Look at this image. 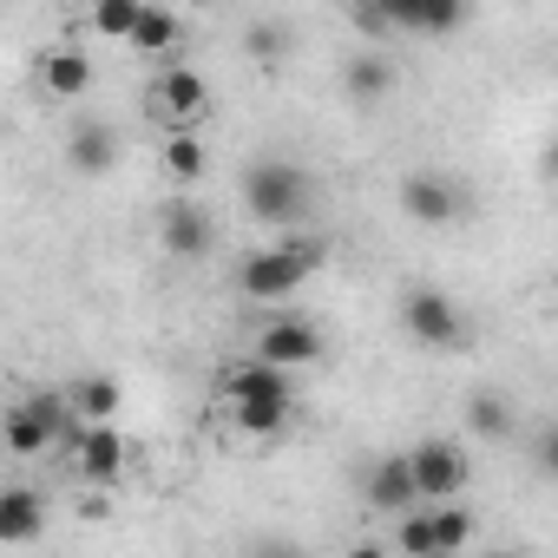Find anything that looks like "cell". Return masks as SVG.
I'll use <instances>...</instances> for the list:
<instances>
[{"mask_svg":"<svg viewBox=\"0 0 558 558\" xmlns=\"http://www.w3.org/2000/svg\"><path fill=\"white\" fill-rule=\"evenodd\" d=\"M323 236H283V243H263V250H250L243 263H236V296L243 303H283V296H296L310 276L323 269Z\"/></svg>","mask_w":558,"mask_h":558,"instance_id":"6da1fadb","label":"cell"},{"mask_svg":"<svg viewBox=\"0 0 558 558\" xmlns=\"http://www.w3.org/2000/svg\"><path fill=\"white\" fill-rule=\"evenodd\" d=\"M316 204V178L296 165V158H256L243 171V210L269 230H290L303 223V210Z\"/></svg>","mask_w":558,"mask_h":558,"instance_id":"7a4b0ae2","label":"cell"},{"mask_svg":"<svg viewBox=\"0 0 558 558\" xmlns=\"http://www.w3.org/2000/svg\"><path fill=\"white\" fill-rule=\"evenodd\" d=\"M66 427H73L66 395H60V388H34V395H21L8 414H0V447L21 453V460H34V453H47L53 440H66Z\"/></svg>","mask_w":558,"mask_h":558,"instance_id":"3957f363","label":"cell"},{"mask_svg":"<svg viewBox=\"0 0 558 558\" xmlns=\"http://www.w3.org/2000/svg\"><path fill=\"white\" fill-rule=\"evenodd\" d=\"M401 323H408V336H414L421 349H440V355H453V349L473 342V323L460 316V303H453L447 290H427V283H414V290L401 296Z\"/></svg>","mask_w":558,"mask_h":558,"instance_id":"277c9868","label":"cell"},{"mask_svg":"<svg viewBox=\"0 0 558 558\" xmlns=\"http://www.w3.org/2000/svg\"><path fill=\"white\" fill-rule=\"evenodd\" d=\"M408 466H414V493H421V499H460V493L473 486V460H466V447L447 440V434L414 440V447H408Z\"/></svg>","mask_w":558,"mask_h":558,"instance_id":"5b68a950","label":"cell"},{"mask_svg":"<svg viewBox=\"0 0 558 558\" xmlns=\"http://www.w3.org/2000/svg\"><path fill=\"white\" fill-rule=\"evenodd\" d=\"M204 106H210V86H204V73H197V66H165V73L145 86V119H158L165 132L197 125V119H204Z\"/></svg>","mask_w":558,"mask_h":558,"instance_id":"8992f818","label":"cell"},{"mask_svg":"<svg viewBox=\"0 0 558 558\" xmlns=\"http://www.w3.org/2000/svg\"><path fill=\"white\" fill-rule=\"evenodd\" d=\"M401 210L414 217V223H460L466 210H473V191H466V178H453V171H408L401 178Z\"/></svg>","mask_w":558,"mask_h":558,"instance_id":"52a82bcc","label":"cell"},{"mask_svg":"<svg viewBox=\"0 0 558 558\" xmlns=\"http://www.w3.org/2000/svg\"><path fill=\"white\" fill-rule=\"evenodd\" d=\"M66 447H73V473L86 486H106L132 466V440L112 427V421H73L66 427Z\"/></svg>","mask_w":558,"mask_h":558,"instance_id":"ba28073f","label":"cell"},{"mask_svg":"<svg viewBox=\"0 0 558 558\" xmlns=\"http://www.w3.org/2000/svg\"><path fill=\"white\" fill-rule=\"evenodd\" d=\"M250 355H263L276 368H316L323 362V329L310 316H276V323L256 329V349Z\"/></svg>","mask_w":558,"mask_h":558,"instance_id":"9c48e42d","label":"cell"},{"mask_svg":"<svg viewBox=\"0 0 558 558\" xmlns=\"http://www.w3.org/2000/svg\"><path fill=\"white\" fill-rule=\"evenodd\" d=\"M158 243H165V256H204L210 243H217V223H210V210L197 204V197H165V210H158Z\"/></svg>","mask_w":558,"mask_h":558,"instance_id":"30bf717a","label":"cell"},{"mask_svg":"<svg viewBox=\"0 0 558 558\" xmlns=\"http://www.w3.org/2000/svg\"><path fill=\"white\" fill-rule=\"evenodd\" d=\"M362 499H368V512H408L421 493H414V466H408V453H375L368 466H362Z\"/></svg>","mask_w":558,"mask_h":558,"instance_id":"8fae6325","label":"cell"},{"mask_svg":"<svg viewBox=\"0 0 558 558\" xmlns=\"http://www.w3.org/2000/svg\"><path fill=\"white\" fill-rule=\"evenodd\" d=\"M223 395H230V401H276V408H296V368H276V362L250 355V362L230 368Z\"/></svg>","mask_w":558,"mask_h":558,"instance_id":"7c38bea8","label":"cell"},{"mask_svg":"<svg viewBox=\"0 0 558 558\" xmlns=\"http://www.w3.org/2000/svg\"><path fill=\"white\" fill-rule=\"evenodd\" d=\"M66 165H73L80 178H106V171L119 165V132H112L106 119H80V125L66 132Z\"/></svg>","mask_w":558,"mask_h":558,"instance_id":"4fadbf2b","label":"cell"},{"mask_svg":"<svg viewBox=\"0 0 558 558\" xmlns=\"http://www.w3.org/2000/svg\"><path fill=\"white\" fill-rule=\"evenodd\" d=\"M47 532V499L34 486H0V545H34Z\"/></svg>","mask_w":558,"mask_h":558,"instance_id":"5bb4252c","label":"cell"},{"mask_svg":"<svg viewBox=\"0 0 558 558\" xmlns=\"http://www.w3.org/2000/svg\"><path fill=\"white\" fill-rule=\"evenodd\" d=\"M34 80H40L53 99H86V86H93V60H86V47H47L40 66H34Z\"/></svg>","mask_w":558,"mask_h":558,"instance_id":"9a60e30c","label":"cell"},{"mask_svg":"<svg viewBox=\"0 0 558 558\" xmlns=\"http://www.w3.org/2000/svg\"><path fill=\"white\" fill-rule=\"evenodd\" d=\"M66 395V408H73V421H112L119 408H125V388H119V375H80L73 388H60Z\"/></svg>","mask_w":558,"mask_h":558,"instance_id":"2e32d148","label":"cell"},{"mask_svg":"<svg viewBox=\"0 0 558 558\" xmlns=\"http://www.w3.org/2000/svg\"><path fill=\"white\" fill-rule=\"evenodd\" d=\"M178 40H184V21L165 8V0H145L138 21H132V34H125V47H132V53H171Z\"/></svg>","mask_w":558,"mask_h":558,"instance_id":"e0dca14e","label":"cell"},{"mask_svg":"<svg viewBox=\"0 0 558 558\" xmlns=\"http://www.w3.org/2000/svg\"><path fill=\"white\" fill-rule=\"evenodd\" d=\"M342 93H349L355 106H381V99L395 93V66H388L381 53H355V60L342 66Z\"/></svg>","mask_w":558,"mask_h":558,"instance_id":"ac0fdd59","label":"cell"},{"mask_svg":"<svg viewBox=\"0 0 558 558\" xmlns=\"http://www.w3.org/2000/svg\"><path fill=\"white\" fill-rule=\"evenodd\" d=\"M210 171V151H204V138H197V125H184V132H165V178L171 184H197Z\"/></svg>","mask_w":558,"mask_h":558,"instance_id":"d6986e66","label":"cell"},{"mask_svg":"<svg viewBox=\"0 0 558 558\" xmlns=\"http://www.w3.org/2000/svg\"><path fill=\"white\" fill-rule=\"evenodd\" d=\"M427 519H434V558H447V551H466V545H473V512H466L460 499H434V506H427Z\"/></svg>","mask_w":558,"mask_h":558,"instance_id":"ffe728a7","label":"cell"},{"mask_svg":"<svg viewBox=\"0 0 558 558\" xmlns=\"http://www.w3.org/2000/svg\"><path fill=\"white\" fill-rule=\"evenodd\" d=\"M466 421H473V434H480V440H506V434H512V401H506L499 388H473Z\"/></svg>","mask_w":558,"mask_h":558,"instance_id":"44dd1931","label":"cell"},{"mask_svg":"<svg viewBox=\"0 0 558 558\" xmlns=\"http://www.w3.org/2000/svg\"><path fill=\"white\" fill-rule=\"evenodd\" d=\"M296 408H276V401H230V421L243 440H269V434H283Z\"/></svg>","mask_w":558,"mask_h":558,"instance_id":"7402d4cb","label":"cell"},{"mask_svg":"<svg viewBox=\"0 0 558 558\" xmlns=\"http://www.w3.org/2000/svg\"><path fill=\"white\" fill-rule=\"evenodd\" d=\"M395 551H401V558H434V519H427V499H414L408 512H395Z\"/></svg>","mask_w":558,"mask_h":558,"instance_id":"603a6c76","label":"cell"},{"mask_svg":"<svg viewBox=\"0 0 558 558\" xmlns=\"http://www.w3.org/2000/svg\"><path fill=\"white\" fill-rule=\"evenodd\" d=\"M460 27H466V0H421V8H414V34L447 40V34H460Z\"/></svg>","mask_w":558,"mask_h":558,"instance_id":"cb8c5ba5","label":"cell"},{"mask_svg":"<svg viewBox=\"0 0 558 558\" xmlns=\"http://www.w3.org/2000/svg\"><path fill=\"white\" fill-rule=\"evenodd\" d=\"M138 8H145V0H93V34L125 40V34H132V21H138Z\"/></svg>","mask_w":558,"mask_h":558,"instance_id":"d4e9b609","label":"cell"},{"mask_svg":"<svg viewBox=\"0 0 558 558\" xmlns=\"http://www.w3.org/2000/svg\"><path fill=\"white\" fill-rule=\"evenodd\" d=\"M243 53H250L256 66H276V60H283V53H290V34H283V27H276V21H256V27L243 34Z\"/></svg>","mask_w":558,"mask_h":558,"instance_id":"484cf974","label":"cell"},{"mask_svg":"<svg viewBox=\"0 0 558 558\" xmlns=\"http://www.w3.org/2000/svg\"><path fill=\"white\" fill-rule=\"evenodd\" d=\"M362 8H368L375 27H408L414 34V8H421V0H362Z\"/></svg>","mask_w":558,"mask_h":558,"instance_id":"4316f807","label":"cell"}]
</instances>
